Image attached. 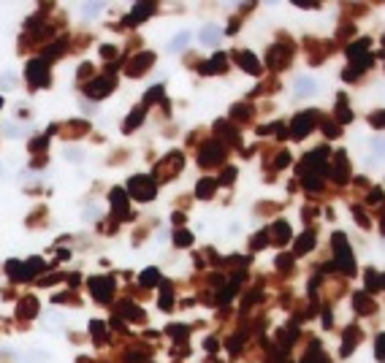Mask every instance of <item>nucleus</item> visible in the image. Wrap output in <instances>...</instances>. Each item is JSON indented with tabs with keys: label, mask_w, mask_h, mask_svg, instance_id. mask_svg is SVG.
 <instances>
[{
	"label": "nucleus",
	"mask_w": 385,
	"mask_h": 363,
	"mask_svg": "<svg viewBox=\"0 0 385 363\" xmlns=\"http://www.w3.org/2000/svg\"><path fill=\"white\" fill-rule=\"evenodd\" d=\"M331 244H334V260H336V268H342L344 274H356V263H353V252H350V244H347V236L342 231H336L331 236Z\"/></svg>",
	"instance_id": "f257e3e1"
},
{
	"label": "nucleus",
	"mask_w": 385,
	"mask_h": 363,
	"mask_svg": "<svg viewBox=\"0 0 385 363\" xmlns=\"http://www.w3.org/2000/svg\"><path fill=\"white\" fill-rule=\"evenodd\" d=\"M128 193L136 201H152L155 195H158V181L152 176H133L128 181Z\"/></svg>",
	"instance_id": "f03ea898"
},
{
	"label": "nucleus",
	"mask_w": 385,
	"mask_h": 363,
	"mask_svg": "<svg viewBox=\"0 0 385 363\" xmlns=\"http://www.w3.org/2000/svg\"><path fill=\"white\" fill-rule=\"evenodd\" d=\"M27 82L30 87H49V62L44 57H36L27 62Z\"/></svg>",
	"instance_id": "7ed1b4c3"
},
{
	"label": "nucleus",
	"mask_w": 385,
	"mask_h": 363,
	"mask_svg": "<svg viewBox=\"0 0 385 363\" xmlns=\"http://www.w3.org/2000/svg\"><path fill=\"white\" fill-rule=\"evenodd\" d=\"M366 49H369V41H366V38H361L358 44H350V46H347V57H350V62H353L350 70L358 68V74H361V70H366L369 65H372V54H369Z\"/></svg>",
	"instance_id": "20e7f679"
},
{
	"label": "nucleus",
	"mask_w": 385,
	"mask_h": 363,
	"mask_svg": "<svg viewBox=\"0 0 385 363\" xmlns=\"http://www.w3.org/2000/svg\"><path fill=\"white\" fill-rule=\"evenodd\" d=\"M318 112H301L298 117H293V122H290V136H293L296 141H301L309 136V130L315 128V122H318Z\"/></svg>",
	"instance_id": "39448f33"
},
{
	"label": "nucleus",
	"mask_w": 385,
	"mask_h": 363,
	"mask_svg": "<svg viewBox=\"0 0 385 363\" xmlns=\"http://www.w3.org/2000/svg\"><path fill=\"white\" fill-rule=\"evenodd\" d=\"M114 84H117V79H114V74H100L95 82H90L87 87H84V92L92 98V100H100V98H106L109 92L114 90Z\"/></svg>",
	"instance_id": "423d86ee"
},
{
	"label": "nucleus",
	"mask_w": 385,
	"mask_h": 363,
	"mask_svg": "<svg viewBox=\"0 0 385 363\" xmlns=\"http://www.w3.org/2000/svg\"><path fill=\"white\" fill-rule=\"evenodd\" d=\"M90 290H92V298L98 304H109L114 298V279L112 277H92Z\"/></svg>",
	"instance_id": "0eeeda50"
},
{
	"label": "nucleus",
	"mask_w": 385,
	"mask_h": 363,
	"mask_svg": "<svg viewBox=\"0 0 385 363\" xmlns=\"http://www.w3.org/2000/svg\"><path fill=\"white\" fill-rule=\"evenodd\" d=\"M290 60H293V46H285V44H274L269 54H266V62H269L271 70H282Z\"/></svg>",
	"instance_id": "6e6552de"
},
{
	"label": "nucleus",
	"mask_w": 385,
	"mask_h": 363,
	"mask_svg": "<svg viewBox=\"0 0 385 363\" xmlns=\"http://www.w3.org/2000/svg\"><path fill=\"white\" fill-rule=\"evenodd\" d=\"M182 165H185V155H182V152H168V155H166V160L158 163L155 173H158V176H160L163 181H166V179H171V176H177Z\"/></svg>",
	"instance_id": "1a4fd4ad"
},
{
	"label": "nucleus",
	"mask_w": 385,
	"mask_h": 363,
	"mask_svg": "<svg viewBox=\"0 0 385 363\" xmlns=\"http://www.w3.org/2000/svg\"><path fill=\"white\" fill-rule=\"evenodd\" d=\"M225 160V149L223 144H217V141H206V144L201 147V152H198V163L206 168V165H217V163H223Z\"/></svg>",
	"instance_id": "9d476101"
},
{
	"label": "nucleus",
	"mask_w": 385,
	"mask_h": 363,
	"mask_svg": "<svg viewBox=\"0 0 385 363\" xmlns=\"http://www.w3.org/2000/svg\"><path fill=\"white\" fill-rule=\"evenodd\" d=\"M331 179L336 181V185H347V179H350V165H347V152H344V149H339V152L334 155Z\"/></svg>",
	"instance_id": "9b49d317"
},
{
	"label": "nucleus",
	"mask_w": 385,
	"mask_h": 363,
	"mask_svg": "<svg viewBox=\"0 0 385 363\" xmlns=\"http://www.w3.org/2000/svg\"><path fill=\"white\" fill-rule=\"evenodd\" d=\"M109 201H112V211H114V217L125 220V217L130 214V209H128V193H125V190L114 187V190L109 193Z\"/></svg>",
	"instance_id": "f8f14e48"
},
{
	"label": "nucleus",
	"mask_w": 385,
	"mask_h": 363,
	"mask_svg": "<svg viewBox=\"0 0 385 363\" xmlns=\"http://www.w3.org/2000/svg\"><path fill=\"white\" fill-rule=\"evenodd\" d=\"M155 62V54L152 52H141L136 54L130 62H128V76H144L147 74V68Z\"/></svg>",
	"instance_id": "ddd939ff"
},
{
	"label": "nucleus",
	"mask_w": 385,
	"mask_h": 363,
	"mask_svg": "<svg viewBox=\"0 0 385 363\" xmlns=\"http://www.w3.org/2000/svg\"><path fill=\"white\" fill-rule=\"evenodd\" d=\"M361 339H364V331H361V328L350 325L347 331H344V339H342V347H339L342 358H350L353 347H356V344H361Z\"/></svg>",
	"instance_id": "4468645a"
},
{
	"label": "nucleus",
	"mask_w": 385,
	"mask_h": 363,
	"mask_svg": "<svg viewBox=\"0 0 385 363\" xmlns=\"http://www.w3.org/2000/svg\"><path fill=\"white\" fill-rule=\"evenodd\" d=\"M155 14V3H138V6H133V11H130V17L125 19V25H138V22H144L147 17H152Z\"/></svg>",
	"instance_id": "2eb2a0df"
},
{
	"label": "nucleus",
	"mask_w": 385,
	"mask_h": 363,
	"mask_svg": "<svg viewBox=\"0 0 385 363\" xmlns=\"http://www.w3.org/2000/svg\"><path fill=\"white\" fill-rule=\"evenodd\" d=\"M266 233H269V239H274L277 244H285L290 239V225L285 223V220H277L271 228H266Z\"/></svg>",
	"instance_id": "dca6fc26"
},
{
	"label": "nucleus",
	"mask_w": 385,
	"mask_h": 363,
	"mask_svg": "<svg viewBox=\"0 0 385 363\" xmlns=\"http://www.w3.org/2000/svg\"><path fill=\"white\" fill-rule=\"evenodd\" d=\"M315 241H318L315 233H312V231H304V233L296 239V244H293V255H306V252L315 247Z\"/></svg>",
	"instance_id": "f3484780"
},
{
	"label": "nucleus",
	"mask_w": 385,
	"mask_h": 363,
	"mask_svg": "<svg viewBox=\"0 0 385 363\" xmlns=\"http://www.w3.org/2000/svg\"><path fill=\"white\" fill-rule=\"evenodd\" d=\"M225 68H228V54H223V52H217L209 62H203V65H201L203 74H223Z\"/></svg>",
	"instance_id": "a211bd4d"
},
{
	"label": "nucleus",
	"mask_w": 385,
	"mask_h": 363,
	"mask_svg": "<svg viewBox=\"0 0 385 363\" xmlns=\"http://www.w3.org/2000/svg\"><path fill=\"white\" fill-rule=\"evenodd\" d=\"M236 62H239V65L247 70V74H253V76H258V74H261V62H258V60H255L250 52H239V54H236Z\"/></svg>",
	"instance_id": "6ab92c4d"
},
{
	"label": "nucleus",
	"mask_w": 385,
	"mask_h": 363,
	"mask_svg": "<svg viewBox=\"0 0 385 363\" xmlns=\"http://www.w3.org/2000/svg\"><path fill=\"white\" fill-rule=\"evenodd\" d=\"M117 312H120L122 317H128V320H144V309H141V306H136L133 301H120Z\"/></svg>",
	"instance_id": "aec40b11"
},
{
	"label": "nucleus",
	"mask_w": 385,
	"mask_h": 363,
	"mask_svg": "<svg viewBox=\"0 0 385 363\" xmlns=\"http://www.w3.org/2000/svg\"><path fill=\"white\" fill-rule=\"evenodd\" d=\"M353 304H356V309L361 314H374V309H377L369 293H356V296H353Z\"/></svg>",
	"instance_id": "412c9836"
},
{
	"label": "nucleus",
	"mask_w": 385,
	"mask_h": 363,
	"mask_svg": "<svg viewBox=\"0 0 385 363\" xmlns=\"http://www.w3.org/2000/svg\"><path fill=\"white\" fill-rule=\"evenodd\" d=\"M215 190H217V179L206 176V179L198 181V187H195V195H198L201 201H206V198H212V195H215Z\"/></svg>",
	"instance_id": "4be33fe9"
},
{
	"label": "nucleus",
	"mask_w": 385,
	"mask_h": 363,
	"mask_svg": "<svg viewBox=\"0 0 385 363\" xmlns=\"http://www.w3.org/2000/svg\"><path fill=\"white\" fill-rule=\"evenodd\" d=\"M380 290H382V274L374 271V268H369L366 271V293L374 296V293H380Z\"/></svg>",
	"instance_id": "5701e85b"
},
{
	"label": "nucleus",
	"mask_w": 385,
	"mask_h": 363,
	"mask_svg": "<svg viewBox=\"0 0 385 363\" xmlns=\"http://www.w3.org/2000/svg\"><path fill=\"white\" fill-rule=\"evenodd\" d=\"M334 114H336V120H339V122H350V120H353V112H350V106H347V98H344V95H339V98H336Z\"/></svg>",
	"instance_id": "b1692460"
},
{
	"label": "nucleus",
	"mask_w": 385,
	"mask_h": 363,
	"mask_svg": "<svg viewBox=\"0 0 385 363\" xmlns=\"http://www.w3.org/2000/svg\"><path fill=\"white\" fill-rule=\"evenodd\" d=\"M17 314H19V317H36V314H38V301H36L33 296L22 298V304H19Z\"/></svg>",
	"instance_id": "393cba45"
},
{
	"label": "nucleus",
	"mask_w": 385,
	"mask_h": 363,
	"mask_svg": "<svg viewBox=\"0 0 385 363\" xmlns=\"http://www.w3.org/2000/svg\"><path fill=\"white\" fill-rule=\"evenodd\" d=\"M301 363H331L328 360V355H323V350H320V344L315 342L309 347V350H306V355H304V360Z\"/></svg>",
	"instance_id": "a878e982"
},
{
	"label": "nucleus",
	"mask_w": 385,
	"mask_h": 363,
	"mask_svg": "<svg viewBox=\"0 0 385 363\" xmlns=\"http://www.w3.org/2000/svg\"><path fill=\"white\" fill-rule=\"evenodd\" d=\"M144 114H147V108H144V106H136V108L130 112V120L122 125V130H125V133H133L138 122H144Z\"/></svg>",
	"instance_id": "bb28decb"
},
{
	"label": "nucleus",
	"mask_w": 385,
	"mask_h": 363,
	"mask_svg": "<svg viewBox=\"0 0 385 363\" xmlns=\"http://www.w3.org/2000/svg\"><path fill=\"white\" fill-rule=\"evenodd\" d=\"M6 271H9V277L17 279V282H25V279H27L25 263H19V260H9V263H6Z\"/></svg>",
	"instance_id": "cd10ccee"
},
{
	"label": "nucleus",
	"mask_w": 385,
	"mask_h": 363,
	"mask_svg": "<svg viewBox=\"0 0 385 363\" xmlns=\"http://www.w3.org/2000/svg\"><path fill=\"white\" fill-rule=\"evenodd\" d=\"M201 41L206 44V46H217V41H220V27L217 25H206L201 30Z\"/></svg>",
	"instance_id": "c85d7f7f"
},
{
	"label": "nucleus",
	"mask_w": 385,
	"mask_h": 363,
	"mask_svg": "<svg viewBox=\"0 0 385 363\" xmlns=\"http://www.w3.org/2000/svg\"><path fill=\"white\" fill-rule=\"evenodd\" d=\"M296 92H298L301 98L315 95V92H318V84L312 82V79H296Z\"/></svg>",
	"instance_id": "c756f323"
},
{
	"label": "nucleus",
	"mask_w": 385,
	"mask_h": 363,
	"mask_svg": "<svg viewBox=\"0 0 385 363\" xmlns=\"http://www.w3.org/2000/svg\"><path fill=\"white\" fill-rule=\"evenodd\" d=\"M90 331H92V342H95V344H106V334H109V331H106L103 322L92 320V322H90Z\"/></svg>",
	"instance_id": "7c9ffc66"
},
{
	"label": "nucleus",
	"mask_w": 385,
	"mask_h": 363,
	"mask_svg": "<svg viewBox=\"0 0 385 363\" xmlns=\"http://www.w3.org/2000/svg\"><path fill=\"white\" fill-rule=\"evenodd\" d=\"M44 266H46V263H44L41 258H30V260H25V274H27V279L36 277V274H41Z\"/></svg>",
	"instance_id": "2f4dec72"
},
{
	"label": "nucleus",
	"mask_w": 385,
	"mask_h": 363,
	"mask_svg": "<svg viewBox=\"0 0 385 363\" xmlns=\"http://www.w3.org/2000/svg\"><path fill=\"white\" fill-rule=\"evenodd\" d=\"M138 282H141V285H144V287H152V285H158V282H160V274H158V268H147V271H144V274H141V277H138Z\"/></svg>",
	"instance_id": "473e14b6"
},
{
	"label": "nucleus",
	"mask_w": 385,
	"mask_h": 363,
	"mask_svg": "<svg viewBox=\"0 0 385 363\" xmlns=\"http://www.w3.org/2000/svg\"><path fill=\"white\" fill-rule=\"evenodd\" d=\"M215 130H217V133H223V136H225V138H231V141H233V144H239V133H236V130H233V128H231V125H228L225 120H220V122L215 125Z\"/></svg>",
	"instance_id": "72a5a7b5"
},
{
	"label": "nucleus",
	"mask_w": 385,
	"mask_h": 363,
	"mask_svg": "<svg viewBox=\"0 0 385 363\" xmlns=\"http://www.w3.org/2000/svg\"><path fill=\"white\" fill-rule=\"evenodd\" d=\"M231 117L233 120H250V117H253V108H250L247 103H236L231 108Z\"/></svg>",
	"instance_id": "f704fd0d"
},
{
	"label": "nucleus",
	"mask_w": 385,
	"mask_h": 363,
	"mask_svg": "<svg viewBox=\"0 0 385 363\" xmlns=\"http://www.w3.org/2000/svg\"><path fill=\"white\" fill-rule=\"evenodd\" d=\"M174 244H177V247H190V244H193V233L185 231V228H179V231L174 233Z\"/></svg>",
	"instance_id": "c9c22d12"
},
{
	"label": "nucleus",
	"mask_w": 385,
	"mask_h": 363,
	"mask_svg": "<svg viewBox=\"0 0 385 363\" xmlns=\"http://www.w3.org/2000/svg\"><path fill=\"white\" fill-rule=\"evenodd\" d=\"M158 304H160V309H163V312H168L171 306H174V293H171V287H168V285L163 287V293H160V298H158Z\"/></svg>",
	"instance_id": "e433bc0d"
},
{
	"label": "nucleus",
	"mask_w": 385,
	"mask_h": 363,
	"mask_svg": "<svg viewBox=\"0 0 385 363\" xmlns=\"http://www.w3.org/2000/svg\"><path fill=\"white\" fill-rule=\"evenodd\" d=\"M190 44V33H179L177 38H171V44H168V52H179L182 46Z\"/></svg>",
	"instance_id": "4c0bfd02"
},
{
	"label": "nucleus",
	"mask_w": 385,
	"mask_h": 363,
	"mask_svg": "<svg viewBox=\"0 0 385 363\" xmlns=\"http://www.w3.org/2000/svg\"><path fill=\"white\" fill-rule=\"evenodd\" d=\"M168 334L174 342H187V325H168Z\"/></svg>",
	"instance_id": "58836bf2"
},
{
	"label": "nucleus",
	"mask_w": 385,
	"mask_h": 363,
	"mask_svg": "<svg viewBox=\"0 0 385 363\" xmlns=\"http://www.w3.org/2000/svg\"><path fill=\"white\" fill-rule=\"evenodd\" d=\"M166 92H163V84H158V87H152V90L147 92V100H144V108L149 106V103H155V100H160Z\"/></svg>",
	"instance_id": "ea45409f"
},
{
	"label": "nucleus",
	"mask_w": 385,
	"mask_h": 363,
	"mask_svg": "<svg viewBox=\"0 0 385 363\" xmlns=\"http://www.w3.org/2000/svg\"><path fill=\"white\" fill-rule=\"evenodd\" d=\"M266 244H269V233H266V231H261L258 236H253V241H250V247H253V249H263Z\"/></svg>",
	"instance_id": "a19ab883"
},
{
	"label": "nucleus",
	"mask_w": 385,
	"mask_h": 363,
	"mask_svg": "<svg viewBox=\"0 0 385 363\" xmlns=\"http://www.w3.org/2000/svg\"><path fill=\"white\" fill-rule=\"evenodd\" d=\"M274 263H277L279 271H290V268H293V255H277Z\"/></svg>",
	"instance_id": "79ce46f5"
},
{
	"label": "nucleus",
	"mask_w": 385,
	"mask_h": 363,
	"mask_svg": "<svg viewBox=\"0 0 385 363\" xmlns=\"http://www.w3.org/2000/svg\"><path fill=\"white\" fill-rule=\"evenodd\" d=\"M374 358L377 360L385 358V334H380V336H377V342H374Z\"/></svg>",
	"instance_id": "37998d69"
},
{
	"label": "nucleus",
	"mask_w": 385,
	"mask_h": 363,
	"mask_svg": "<svg viewBox=\"0 0 385 363\" xmlns=\"http://www.w3.org/2000/svg\"><path fill=\"white\" fill-rule=\"evenodd\" d=\"M46 144H49V138H46V136H38V138L30 141V152H44Z\"/></svg>",
	"instance_id": "c03bdc74"
},
{
	"label": "nucleus",
	"mask_w": 385,
	"mask_h": 363,
	"mask_svg": "<svg viewBox=\"0 0 385 363\" xmlns=\"http://www.w3.org/2000/svg\"><path fill=\"white\" fill-rule=\"evenodd\" d=\"M65 157H68V160H71V163H82V157H84V152H82V149H79V147H76V149H74V147H65Z\"/></svg>",
	"instance_id": "a18cd8bd"
},
{
	"label": "nucleus",
	"mask_w": 385,
	"mask_h": 363,
	"mask_svg": "<svg viewBox=\"0 0 385 363\" xmlns=\"http://www.w3.org/2000/svg\"><path fill=\"white\" fill-rule=\"evenodd\" d=\"M241 339H244V334H236V336H231V339H228V342H225V347H228V350H231V352H239V350H241Z\"/></svg>",
	"instance_id": "49530a36"
},
{
	"label": "nucleus",
	"mask_w": 385,
	"mask_h": 363,
	"mask_svg": "<svg viewBox=\"0 0 385 363\" xmlns=\"http://www.w3.org/2000/svg\"><path fill=\"white\" fill-rule=\"evenodd\" d=\"M233 179H236V168L231 165V168H225V171H223V176H220L217 185H233Z\"/></svg>",
	"instance_id": "de8ad7c7"
},
{
	"label": "nucleus",
	"mask_w": 385,
	"mask_h": 363,
	"mask_svg": "<svg viewBox=\"0 0 385 363\" xmlns=\"http://www.w3.org/2000/svg\"><path fill=\"white\" fill-rule=\"evenodd\" d=\"M3 133H6V136H11V138H19V136H22V128H19V125L6 122V125H3Z\"/></svg>",
	"instance_id": "09e8293b"
},
{
	"label": "nucleus",
	"mask_w": 385,
	"mask_h": 363,
	"mask_svg": "<svg viewBox=\"0 0 385 363\" xmlns=\"http://www.w3.org/2000/svg\"><path fill=\"white\" fill-rule=\"evenodd\" d=\"M323 133H326L328 138L339 136V125H336V122H323Z\"/></svg>",
	"instance_id": "8fccbe9b"
},
{
	"label": "nucleus",
	"mask_w": 385,
	"mask_h": 363,
	"mask_svg": "<svg viewBox=\"0 0 385 363\" xmlns=\"http://www.w3.org/2000/svg\"><path fill=\"white\" fill-rule=\"evenodd\" d=\"M100 9H103L100 3H87V6H84V17H98Z\"/></svg>",
	"instance_id": "3c124183"
},
{
	"label": "nucleus",
	"mask_w": 385,
	"mask_h": 363,
	"mask_svg": "<svg viewBox=\"0 0 385 363\" xmlns=\"http://www.w3.org/2000/svg\"><path fill=\"white\" fill-rule=\"evenodd\" d=\"M288 163H290V155H288V152H279V155H277V163H274V165H277V168H285Z\"/></svg>",
	"instance_id": "603ef678"
},
{
	"label": "nucleus",
	"mask_w": 385,
	"mask_h": 363,
	"mask_svg": "<svg viewBox=\"0 0 385 363\" xmlns=\"http://www.w3.org/2000/svg\"><path fill=\"white\" fill-rule=\"evenodd\" d=\"M377 201H382V190H380V187H374V190L369 193V203H377Z\"/></svg>",
	"instance_id": "864d4df0"
},
{
	"label": "nucleus",
	"mask_w": 385,
	"mask_h": 363,
	"mask_svg": "<svg viewBox=\"0 0 385 363\" xmlns=\"http://www.w3.org/2000/svg\"><path fill=\"white\" fill-rule=\"evenodd\" d=\"M372 125H374V128H382V112H374V114H372Z\"/></svg>",
	"instance_id": "5fc2aeb1"
},
{
	"label": "nucleus",
	"mask_w": 385,
	"mask_h": 363,
	"mask_svg": "<svg viewBox=\"0 0 385 363\" xmlns=\"http://www.w3.org/2000/svg\"><path fill=\"white\" fill-rule=\"evenodd\" d=\"M112 328H114V331H125V322H122V317H120V314H117V317L112 320Z\"/></svg>",
	"instance_id": "6e6d98bb"
},
{
	"label": "nucleus",
	"mask_w": 385,
	"mask_h": 363,
	"mask_svg": "<svg viewBox=\"0 0 385 363\" xmlns=\"http://www.w3.org/2000/svg\"><path fill=\"white\" fill-rule=\"evenodd\" d=\"M114 52H117L114 46H103V49H100V54H103L106 60H112V57H114Z\"/></svg>",
	"instance_id": "4d7b16f0"
},
{
	"label": "nucleus",
	"mask_w": 385,
	"mask_h": 363,
	"mask_svg": "<svg viewBox=\"0 0 385 363\" xmlns=\"http://www.w3.org/2000/svg\"><path fill=\"white\" fill-rule=\"evenodd\" d=\"M203 347H206L209 352H215V350H217V339H212V336H209L206 342H203Z\"/></svg>",
	"instance_id": "13d9d810"
},
{
	"label": "nucleus",
	"mask_w": 385,
	"mask_h": 363,
	"mask_svg": "<svg viewBox=\"0 0 385 363\" xmlns=\"http://www.w3.org/2000/svg\"><path fill=\"white\" fill-rule=\"evenodd\" d=\"M326 314H323V325L328 328V325H331V309H323Z\"/></svg>",
	"instance_id": "bf43d9fd"
},
{
	"label": "nucleus",
	"mask_w": 385,
	"mask_h": 363,
	"mask_svg": "<svg viewBox=\"0 0 385 363\" xmlns=\"http://www.w3.org/2000/svg\"><path fill=\"white\" fill-rule=\"evenodd\" d=\"M0 108H3V98H0Z\"/></svg>",
	"instance_id": "052dcab7"
}]
</instances>
